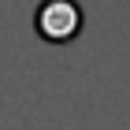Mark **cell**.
Here are the masks:
<instances>
[{"label": "cell", "instance_id": "1", "mask_svg": "<svg viewBox=\"0 0 130 130\" xmlns=\"http://www.w3.org/2000/svg\"><path fill=\"white\" fill-rule=\"evenodd\" d=\"M34 30L48 45H67L82 34V8L74 0H41L34 15Z\"/></svg>", "mask_w": 130, "mask_h": 130}]
</instances>
